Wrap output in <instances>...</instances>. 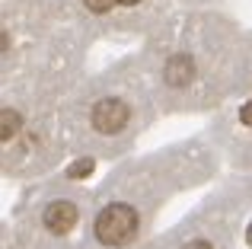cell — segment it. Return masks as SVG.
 Here are the masks:
<instances>
[{
  "instance_id": "cell-1",
  "label": "cell",
  "mask_w": 252,
  "mask_h": 249,
  "mask_svg": "<svg viewBox=\"0 0 252 249\" xmlns=\"http://www.w3.org/2000/svg\"><path fill=\"white\" fill-rule=\"evenodd\" d=\"M93 233H96V240L102 246H125L137 233V211L131 205H125V201H115V205L99 211Z\"/></svg>"
},
{
  "instance_id": "cell-2",
  "label": "cell",
  "mask_w": 252,
  "mask_h": 249,
  "mask_svg": "<svg viewBox=\"0 0 252 249\" xmlns=\"http://www.w3.org/2000/svg\"><path fill=\"white\" fill-rule=\"evenodd\" d=\"M93 128L102 131V134H115V131H122L125 124L131 119V109L125 106L122 99H115V96H105V99H99L96 106H93Z\"/></svg>"
},
{
  "instance_id": "cell-3",
  "label": "cell",
  "mask_w": 252,
  "mask_h": 249,
  "mask_svg": "<svg viewBox=\"0 0 252 249\" xmlns=\"http://www.w3.org/2000/svg\"><path fill=\"white\" fill-rule=\"evenodd\" d=\"M45 227H48L51 233H58V237H64V233H70L77 227V220H80V211H77V205H70V201H51L48 208H45Z\"/></svg>"
},
{
  "instance_id": "cell-4",
  "label": "cell",
  "mask_w": 252,
  "mask_h": 249,
  "mask_svg": "<svg viewBox=\"0 0 252 249\" xmlns=\"http://www.w3.org/2000/svg\"><path fill=\"white\" fill-rule=\"evenodd\" d=\"M163 77H166L169 87H185L195 77V61L189 55H172L166 61V67H163Z\"/></svg>"
},
{
  "instance_id": "cell-5",
  "label": "cell",
  "mask_w": 252,
  "mask_h": 249,
  "mask_svg": "<svg viewBox=\"0 0 252 249\" xmlns=\"http://www.w3.org/2000/svg\"><path fill=\"white\" fill-rule=\"evenodd\" d=\"M19 124H23V119H19V112H13V109H3V115H0V141H10L13 134L19 131Z\"/></svg>"
},
{
  "instance_id": "cell-6",
  "label": "cell",
  "mask_w": 252,
  "mask_h": 249,
  "mask_svg": "<svg viewBox=\"0 0 252 249\" xmlns=\"http://www.w3.org/2000/svg\"><path fill=\"white\" fill-rule=\"evenodd\" d=\"M93 166H96V163H93L90 156H86V160H77V163H70L67 176H70V179H86V176L93 173Z\"/></svg>"
},
{
  "instance_id": "cell-7",
  "label": "cell",
  "mask_w": 252,
  "mask_h": 249,
  "mask_svg": "<svg viewBox=\"0 0 252 249\" xmlns=\"http://www.w3.org/2000/svg\"><path fill=\"white\" fill-rule=\"evenodd\" d=\"M115 3H118V0H83V6L90 13H109Z\"/></svg>"
},
{
  "instance_id": "cell-8",
  "label": "cell",
  "mask_w": 252,
  "mask_h": 249,
  "mask_svg": "<svg viewBox=\"0 0 252 249\" xmlns=\"http://www.w3.org/2000/svg\"><path fill=\"white\" fill-rule=\"evenodd\" d=\"M240 119H243V124H249V128H252V99L240 109Z\"/></svg>"
},
{
  "instance_id": "cell-9",
  "label": "cell",
  "mask_w": 252,
  "mask_h": 249,
  "mask_svg": "<svg viewBox=\"0 0 252 249\" xmlns=\"http://www.w3.org/2000/svg\"><path fill=\"white\" fill-rule=\"evenodd\" d=\"M185 249H214V246L208 240H191V243H185Z\"/></svg>"
},
{
  "instance_id": "cell-10",
  "label": "cell",
  "mask_w": 252,
  "mask_h": 249,
  "mask_svg": "<svg viewBox=\"0 0 252 249\" xmlns=\"http://www.w3.org/2000/svg\"><path fill=\"white\" fill-rule=\"evenodd\" d=\"M246 243H249V246H252V224H249V227H246Z\"/></svg>"
},
{
  "instance_id": "cell-11",
  "label": "cell",
  "mask_w": 252,
  "mask_h": 249,
  "mask_svg": "<svg viewBox=\"0 0 252 249\" xmlns=\"http://www.w3.org/2000/svg\"><path fill=\"white\" fill-rule=\"evenodd\" d=\"M118 3H125V6H134V3H141V0H118Z\"/></svg>"
}]
</instances>
